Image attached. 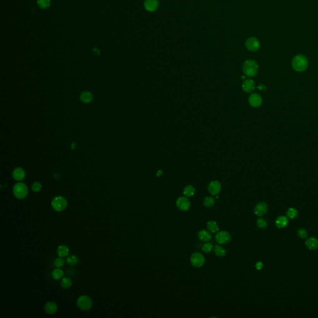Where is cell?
Masks as SVG:
<instances>
[{
    "label": "cell",
    "instance_id": "obj_1",
    "mask_svg": "<svg viewBox=\"0 0 318 318\" xmlns=\"http://www.w3.org/2000/svg\"><path fill=\"white\" fill-rule=\"evenodd\" d=\"M291 65L295 71L301 72L307 68L308 66V61L305 56L303 55H298L293 58Z\"/></svg>",
    "mask_w": 318,
    "mask_h": 318
},
{
    "label": "cell",
    "instance_id": "obj_2",
    "mask_svg": "<svg viewBox=\"0 0 318 318\" xmlns=\"http://www.w3.org/2000/svg\"><path fill=\"white\" fill-rule=\"evenodd\" d=\"M242 70L247 76L254 77L258 74V66L254 61L247 60L243 64Z\"/></svg>",
    "mask_w": 318,
    "mask_h": 318
},
{
    "label": "cell",
    "instance_id": "obj_3",
    "mask_svg": "<svg viewBox=\"0 0 318 318\" xmlns=\"http://www.w3.org/2000/svg\"><path fill=\"white\" fill-rule=\"evenodd\" d=\"M51 205L55 211L61 212L66 209L67 206V201L64 196H57L52 199Z\"/></svg>",
    "mask_w": 318,
    "mask_h": 318
},
{
    "label": "cell",
    "instance_id": "obj_4",
    "mask_svg": "<svg viewBox=\"0 0 318 318\" xmlns=\"http://www.w3.org/2000/svg\"><path fill=\"white\" fill-rule=\"evenodd\" d=\"M13 194L17 199H24L28 194V188L23 183H17L13 187Z\"/></svg>",
    "mask_w": 318,
    "mask_h": 318
},
{
    "label": "cell",
    "instance_id": "obj_5",
    "mask_svg": "<svg viewBox=\"0 0 318 318\" xmlns=\"http://www.w3.org/2000/svg\"><path fill=\"white\" fill-rule=\"evenodd\" d=\"M76 305L80 310L83 311H88L93 306V301L90 297L86 295H83L78 298L76 301Z\"/></svg>",
    "mask_w": 318,
    "mask_h": 318
},
{
    "label": "cell",
    "instance_id": "obj_6",
    "mask_svg": "<svg viewBox=\"0 0 318 318\" xmlns=\"http://www.w3.org/2000/svg\"><path fill=\"white\" fill-rule=\"evenodd\" d=\"M215 240L219 244H226L229 242L231 240V236L228 232L226 231H221L217 232L215 236Z\"/></svg>",
    "mask_w": 318,
    "mask_h": 318
},
{
    "label": "cell",
    "instance_id": "obj_7",
    "mask_svg": "<svg viewBox=\"0 0 318 318\" xmlns=\"http://www.w3.org/2000/svg\"><path fill=\"white\" fill-rule=\"evenodd\" d=\"M205 262V258L203 255L199 252H194L190 257V263L196 268L201 267Z\"/></svg>",
    "mask_w": 318,
    "mask_h": 318
},
{
    "label": "cell",
    "instance_id": "obj_8",
    "mask_svg": "<svg viewBox=\"0 0 318 318\" xmlns=\"http://www.w3.org/2000/svg\"><path fill=\"white\" fill-rule=\"evenodd\" d=\"M178 209L182 211H187L190 208V201L186 196H181L178 198L176 202Z\"/></svg>",
    "mask_w": 318,
    "mask_h": 318
},
{
    "label": "cell",
    "instance_id": "obj_9",
    "mask_svg": "<svg viewBox=\"0 0 318 318\" xmlns=\"http://www.w3.org/2000/svg\"><path fill=\"white\" fill-rule=\"evenodd\" d=\"M246 47L249 51L255 52L260 48V42L255 37H250L246 41Z\"/></svg>",
    "mask_w": 318,
    "mask_h": 318
},
{
    "label": "cell",
    "instance_id": "obj_10",
    "mask_svg": "<svg viewBox=\"0 0 318 318\" xmlns=\"http://www.w3.org/2000/svg\"><path fill=\"white\" fill-rule=\"evenodd\" d=\"M267 210L268 206L267 203L265 202H260L255 206V214L257 216H262L267 213Z\"/></svg>",
    "mask_w": 318,
    "mask_h": 318
},
{
    "label": "cell",
    "instance_id": "obj_11",
    "mask_svg": "<svg viewBox=\"0 0 318 318\" xmlns=\"http://www.w3.org/2000/svg\"><path fill=\"white\" fill-rule=\"evenodd\" d=\"M208 191L213 195H217L221 190V183L216 180L212 181L208 185Z\"/></svg>",
    "mask_w": 318,
    "mask_h": 318
},
{
    "label": "cell",
    "instance_id": "obj_12",
    "mask_svg": "<svg viewBox=\"0 0 318 318\" xmlns=\"http://www.w3.org/2000/svg\"><path fill=\"white\" fill-rule=\"evenodd\" d=\"M249 102L252 107L258 108L262 105V99L260 95L257 93H253L250 96L249 98Z\"/></svg>",
    "mask_w": 318,
    "mask_h": 318
},
{
    "label": "cell",
    "instance_id": "obj_13",
    "mask_svg": "<svg viewBox=\"0 0 318 318\" xmlns=\"http://www.w3.org/2000/svg\"><path fill=\"white\" fill-rule=\"evenodd\" d=\"M144 5L147 11L153 12L157 9L159 7V1L158 0H145Z\"/></svg>",
    "mask_w": 318,
    "mask_h": 318
},
{
    "label": "cell",
    "instance_id": "obj_14",
    "mask_svg": "<svg viewBox=\"0 0 318 318\" xmlns=\"http://www.w3.org/2000/svg\"><path fill=\"white\" fill-rule=\"evenodd\" d=\"M242 90L246 93H251L255 89L254 81L251 79H247L244 80V81L242 83Z\"/></svg>",
    "mask_w": 318,
    "mask_h": 318
},
{
    "label": "cell",
    "instance_id": "obj_15",
    "mask_svg": "<svg viewBox=\"0 0 318 318\" xmlns=\"http://www.w3.org/2000/svg\"><path fill=\"white\" fill-rule=\"evenodd\" d=\"M44 310L49 315H53L57 311V306L54 302L49 301L44 305Z\"/></svg>",
    "mask_w": 318,
    "mask_h": 318
},
{
    "label": "cell",
    "instance_id": "obj_16",
    "mask_svg": "<svg viewBox=\"0 0 318 318\" xmlns=\"http://www.w3.org/2000/svg\"><path fill=\"white\" fill-rule=\"evenodd\" d=\"M198 237L199 239L203 242L209 241L212 238L210 232L209 231H206L204 229H203V230H201L199 231V232L198 234Z\"/></svg>",
    "mask_w": 318,
    "mask_h": 318
},
{
    "label": "cell",
    "instance_id": "obj_17",
    "mask_svg": "<svg viewBox=\"0 0 318 318\" xmlns=\"http://www.w3.org/2000/svg\"><path fill=\"white\" fill-rule=\"evenodd\" d=\"M25 172L21 168H16L12 172V177L17 181H22L25 178Z\"/></svg>",
    "mask_w": 318,
    "mask_h": 318
},
{
    "label": "cell",
    "instance_id": "obj_18",
    "mask_svg": "<svg viewBox=\"0 0 318 318\" xmlns=\"http://www.w3.org/2000/svg\"><path fill=\"white\" fill-rule=\"evenodd\" d=\"M288 223V218L284 216H279L275 221V225L278 228H284Z\"/></svg>",
    "mask_w": 318,
    "mask_h": 318
},
{
    "label": "cell",
    "instance_id": "obj_19",
    "mask_svg": "<svg viewBox=\"0 0 318 318\" xmlns=\"http://www.w3.org/2000/svg\"><path fill=\"white\" fill-rule=\"evenodd\" d=\"M305 244L306 247L310 250H315L318 248V240L315 237L308 238Z\"/></svg>",
    "mask_w": 318,
    "mask_h": 318
},
{
    "label": "cell",
    "instance_id": "obj_20",
    "mask_svg": "<svg viewBox=\"0 0 318 318\" xmlns=\"http://www.w3.org/2000/svg\"><path fill=\"white\" fill-rule=\"evenodd\" d=\"M207 229L210 232L216 233L219 231V226L216 221L211 220L207 223Z\"/></svg>",
    "mask_w": 318,
    "mask_h": 318
},
{
    "label": "cell",
    "instance_id": "obj_21",
    "mask_svg": "<svg viewBox=\"0 0 318 318\" xmlns=\"http://www.w3.org/2000/svg\"><path fill=\"white\" fill-rule=\"evenodd\" d=\"M57 254L59 257H65L68 255L69 254V249L65 245H61L58 247L57 250Z\"/></svg>",
    "mask_w": 318,
    "mask_h": 318
},
{
    "label": "cell",
    "instance_id": "obj_22",
    "mask_svg": "<svg viewBox=\"0 0 318 318\" xmlns=\"http://www.w3.org/2000/svg\"><path fill=\"white\" fill-rule=\"evenodd\" d=\"M93 99L92 94L88 91H84L80 95V100L84 103H89L92 101Z\"/></svg>",
    "mask_w": 318,
    "mask_h": 318
},
{
    "label": "cell",
    "instance_id": "obj_23",
    "mask_svg": "<svg viewBox=\"0 0 318 318\" xmlns=\"http://www.w3.org/2000/svg\"><path fill=\"white\" fill-rule=\"evenodd\" d=\"M213 249H214V254L218 257H222L226 254V251L224 249V248L223 246H221V244L215 245Z\"/></svg>",
    "mask_w": 318,
    "mask_h": 318
},
{
    "label": "cell",
    "instance_id": "obj_24",
    "mask_svg": "<svg viewBox=\"0 0 318 318\" xmlns=\"http://www.w3.org/2000/svg\"><path fill=\"white\" fill-rule=\"evenodd\" d=\"M64 273L63 270L59 268L54 270L52 272V276L54 280H59L63 278Z\"/></svg>",
    "mask_w": 318,
    "mask_h": 318
},
{
    "label": "cell",
    "instance_id": "obj_25",
    "mask_svg": "<svg viewBox=\"0 0 318 318\" xmlns=\"http://www.w3.org/2000/svg\"><path fill=\"white\" fill-rule=\"evenodd\" d=\"M78 262H79V258L76 255H70L68 256L66 259V262L71 266L76 265L78 263Z\"/></svg>",
    "mask_w": 318,
    "mask_h": 318
},
{
    "label": "cell",
    "instance_id": "obj_26",
    "mask_svg": "<svg viewBox=\"0 0 318 318\" xmlns=\"http://www.w3.org/2000/svg\"><path fill=\"white\" fill-rule=\"evenodd\" d=\"M195 193V188L192 185H187L183 190V194L187 198H190Z\"/></svg>",
    "mask_w": 318,
    "mask_h": 318
},
{
    "label": "cell",
    "instance_id": "obj_27",
    "mask_svg": "<svg viewBox=\"0 0 318 318\" xmlns=\"http://www.w3.org/2000/svg\"><path fill=\"white\" fill-rule=\"evenodd\" d=\"M71 284H72L71 280L68 277H64L61 281V285L64 289L69 288L71 286Z\"/></svg>",
    "mask_w": 318,
    "mask_h": 318
},
{
    "label": "cell",
    "instance_id": "obj_28",
    "mask_svg": "<svg viewBox=\"0 0 318 318\" xmlns=\"http://www.w3.org/2000/svg\"><path fill=\"white\" fill-rule=\"evenodd\" d=\"M215 204V200L211 196H208L205 198L204 200V205L205 207L208 208H212Z\"/></svg>",
    "mask_w": 318,
    "mask_h": 318
},
{
    "label": "cell",
    "instance_id": "obj_29",
    "mask_svg": "<svg viewBox=\"0 0 318 318\" xmlns=\"http://www.w3.org/2000/svg\"><path fill=\"white\" fill-rule=\"evenodd\" d=\"M298 211L296 209L293 208H289L286 212L287 218L289 219H295L298 216Z\"/></svg>",
    "mask_w": 318,
    "mask_h": 318
},
{
    "label": "cell",
    "instance_id": "obj_30",
    "mask_svg": "<svg viewBox=\"0 0 318 318\" xmlns=\"http://www.w3.org/2000/svg\"><path fill=\"white\" fill-rule=\"evenodd\" d=\"M37 4L42 9H47L51 5V1L50 0H38Z\"/></svg>",
    "mask_w": 318,
    "mask_h": 318
},
{
    "label": "cell",
    "instance_id": "obj_31",
    "mask_svg": "<svg viewBox=\"0 0 318 318\" xmlns=\"http://www.w3.org/2000/svg\"><path fill=\"white\" fill-rule=\"evenodd\" d=\"M213 246L209 242H206V243L204 244L202 246V251L204 253H206V254L210 253L213 251Z\"/></svg>",
    "mask_w": 318,
    "mask_h": 318
},
{
    "label": "cell",
    "instance_id": "obj_32",
    "mask_svg": "<svg viewBox=\"0 0 318 318\" xmlns=\"http://www.w3.org/2000/svg\"><path fill=\"white\" fill-rule=\"evenodd\" d=\"M64 264H65V260L63 258V257H59L58 258H56L55 260L54 261V265L57 268H61V267H63Z\"/></svg>",
    "mask_w": 318,
    "mask_h": 318
},
{
    "label": "cell",
    "instance_id": "obj_33",
    "mask_svg": "<svg viewBox=\"0 0 318 318\" xmlns=\"http://www.w3.org/2000/svg\"><path fill=\"white\" fill-rule=\"evenodd\" d=\"M256 224H257V226L260 228V229H265L267 226V221L263 219V218H259L257 220V222H256Z\"/></svg>",
    "mask_w": 318,
    "mask_h": 318
},
{
    "label": "cell",
    "instance_id": "obj_34",
    "mask_svg": "<svg viewBox=\"0 0 318 318\" xmlns=\"http://www.w3.org/2000/svg\"><path fill=\"white\" fill-rule=\"evenodd\" d=\"M298 236L301 239H305L308 236V232L305 229H300L298 231Z\"/></svg>",
    "mask_w": 318,
    "mask_h": 318
},
{
    "label": "cell",
    "instance_id": "obj_35",
    "mask_svg": "<svg viewBox=\"0 0 318 318\" xmlns=\"http://www.w3.org/2000/svg\"><path fill=\"white\" fill-rule=\"evenodd\" d=\"M31 188H32V190L34 192H39V191H41V190L42 188V185L39 182H34L32 185Z\"/></svg>",
    "mask_w": 318,
    "mask_h": 318
},
{
    "label": "cell",
    "instance_id": "obj_36",
    "mask_svg": "<svg viewBox=\"0 0 318 318\" xmlns=\"http://www.w3.org/2000/svg\"><path fill=\"white\" fill-rule=\"evenodd\" d=\"M263 267V265L262 263V262H258L256 263L255 264V268L257 270H261Z\"/></svg>",
    "mask_w": 318,
    "mask_h": 318
},
{
    "label": "cell",
    "instance_id": "obj_37",
    "mask_svg": "<svg viewBox=\"0 0 318 318\" xmlns=\"http://www.w3.org/2000/svg\"><path fill=\"white\" fill-rule=\"evenodd\" d=\"M257 88H258V89H260V90H266V88H265V86H263V85H260L259 86H258V87H257Z\"/></svg>",
    "mask_w": 318,
    "mask_h": 318
}]
</instances>
